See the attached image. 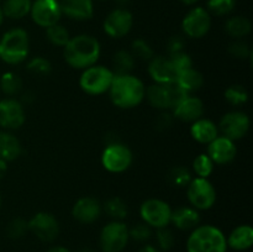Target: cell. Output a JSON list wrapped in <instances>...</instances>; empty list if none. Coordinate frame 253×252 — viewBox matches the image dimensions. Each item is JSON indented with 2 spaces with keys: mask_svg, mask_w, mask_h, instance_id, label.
Returning a JSON list of instances; mask_svg holds the SVG:
<instances>
[{
  "mask_svg": "<svg viewBox=\"0 0 253 252\" xmlns=\"http://www.w3.org/2000/svg\"><path fill=\"white\" fill-rule=\"evenodd\" d=\"M184 46H185V41L182 36H179V35L172 36L167 42L168 56L184 51Z\"/></svg>",
  "mask_w": 253,
  "mask_h": 252,
  "instance_id": "obj_45",
  "label": "cell"
},
{
  "mask_svg": "<svg viewBox=\"0 0 253 252\" xmlns=\"http://www.w3.org/2000/svg\"><path fill=\"white\" fill-rule=\"evenodd\" d=\"M31 0H5L1 9L5 17L12 20H20L30 14Z\"/></svg>",
  "mask_w": 253,
  "mask_h": 252,
  "instance_id": "obj_27",
  "label": "cell"
},
{
  "mask_svg": "<svg viewBox=\"0 0 253 252\" xmlns=\"http://www.w3.org/2000/svg\"><path fill=\"white\" fill-rule=\"evenodd\" d=\"M168 182L170 185L175 188H187V185L189 184L190 180H192V173L189 172V169L182 166H177V167L172 168L168 173Z\"/></svg>",
  "mask_w": 253,
  "mask_h": 252,
  "instance_id": "obj_35",
  "label": "cell"
},
{
  "mask_svg": "<svg viewBox=\"0 0 253 252\" xmlns=\"http://www.w3.org/2000/svg\"><path fill=\"white\" fill-rule=\"evenodd\" d=\"M138 252H160V250L156 246H152V245H145V246L138 250Z\"/></svg>",
  "mask_w": 253,
  "mask_h": 252,
  "instance_id": "obj_48",
  "label": "cell"
},
{
  "mask_svg": "<svg viewBox=\"0 0 253 252\" xmlns=\"http://www.w3.org/2000/svg\"><path fill=\"white\" fill-rule=\"evenodd\" d=\"M30 52L29 34L15 27L5 32L0 39V59L10 66H16L27 59Z\"/></svg>",
  "mask_w": 253,
  "mask_h": 252,
  "instance_id": "obj_4",
  "label": "cell"
},
{
  "mask_svg": "<svg viewBox=\"0 0 253 252\" xmlns=\"http://www.w3.org/2000/svg\"><path fill=\"white\" fill-rule=\"evenodd\" d=\"M168 57H169L170 62H172V64L174 66L177 73L194 67L193 66L192 57H190V54H188L185 51L178 52V53H175V54H170V56H168Z\"/></svg>",
  "mask_w": 253,
  "mask_h": 252,
  "instance_id": "obj_43",
  "label": "cell"
},
{
  "mask_svg": "<svg viewBox=\"0 0 253 252\" xmlns=\"http://www.w3.org/2000/svg\"><path fill=\"white\" fill-rule=\"evenodd\" d=\"M4 12H2V9L1 6H0V26H1V24L4 22Z\"/></svg>",
  "mask_w": 253,
  "mask_h": 252,
  "instance_id": "obj_53",
  "label": "cell"
},
{
  "mask_svg": "<svg viewBox=\"0 0 253 252\" xmlns=\"http://www.w3.org/2000/svg\"><path fill=\"white\" fill-rule=\"evenodd\" d=\"M115 73L113 69L100 64H94L82 71L79 77V86L89 95H101L108 93Z\"/></svg>",
  "mask_w": 253,
  "mask_h": 252,
  "instance_id": "obj_6",
  "label": "cell"
},
{
  "mask_svg": "<svg viewBox=\"0 0 253 252\" xmlns=\"http://www.w3.org/2000/svg\"><path fill=\"white\" fill-rule=\"evenodd\" d=\"M199 210L193 207H180L172 210L170 224L174 225L178 230L182 231H192L193 229L200 225Z\"/></svg>",
  "mask_w": 253,
  "mask_h": 252,
  "instance_id": "obj_22",
  "label": "cell"
},
{
  "mask_svg": "<svg viewBox=\"0 0 253 252\" xmlns=\"http://www.w3.org/2000/svg\"><path fill=\"white\" fill-rule=\"evenodd\" d=\"M172 210L170 205L165 200L151 198L141 204L140 216L142 221L152 229H161L170 224Z\"/></svg>",
  "mask_w": 253,
  "mask_h": 252,
  "instance_id": "obj_9",
  "label": "cell"
},
{
  "mask_svg": "<svg viewBox=\"0 0 253 252\" xmlns=\"http://www.w3.org/2000/svg\"><path fill=\"white\" fill-rule=\"evenodd\" d=\"M252 25L247 17L245 16H232L225 24V31L232 39L240 40L247 36L251 32Z\"/></svg>",
  "mask_w": 253,
  "mask_h": 252,
  "instance_id": "obj_28",
  "label": "cell"
},
{
  "mask_svg": "<svg viewBox=\"0 0 253 252\" xmlns=\"http://www.w3.org/2000/svg\"><path fill=\"white\" fill-rule=\"evenodd\" d=\"M226 236L214 225H198L187 240V252H227Z\"/></svg>",
  "mask_w": 253,
  "mask_h": 252,
  "instance_id": "obj_3",
  "label": "cell"
},
{
  "mask_svg": "<svg viewBox=\"0 0 253 252\" xmlns=\"http://www.w3.org/2000/svg\"><path fill=\"white\" fill-rule=\"evenodd\" d=\"M62 15L77 21H85L93 17V0H61L59 1Z\"/></svg>",
  "mask_w": 253,
  "mask_h": 252,
  "instance_id": "obj_21",
  "label": "cell"
},
{
  "mask_svg": "<svg viewBox=\"0 0 253 252\" xmlns=\"http://www.w3.org/2000/svg\"><path fill=\"white\" fill-rule=\"evenodd\" d=\"M227 247L235 251H246L253 245V229L251 225H239L235 227L229 236H226Z\"/></svg>",
  "mask_w": 253,
  "mask_h": 252,
  "instance_id": "obj_24",
  "label": "cell"
},
{
  "mask_svg": "<svg viewBox=\"0 0 253 252\" xmlns=\"http://www.w3.org/2000/svg\"><path fill=\"white\" fill-rule=\"evenodd\" d=\"M219 135L217 125L209 119L200 118L190 125V136L202 145H209Z\"/></svg>",
  "mask_w": 253,
  "mask_h": 252,
  "instance_id": "obj_23",
  "label": "cell"
},
{
  "mask_svg": "<svg viewBox=\"0 0 253 252\" xmlns=\"http://www.w3.org/2000/svg\"><path fill=\"white\" fill-rule=\"evenodd\" d=\"M214 162L207 153H200L193 161V170L195 177L209 178L214 170Z\"/></svg>",
  "mask_w": 253,
  "mask_h": 252,
  "instance_id": "obj_34",
  "label": "cell"
},
{
  "mask_svg": "<svg viewBox=\"0 0 253 252\" xmlns=\"http://www.w3.org/2000/svg\"><path fill=\"white\" fill-rule=\"evenodd\" d=\"M147 71L151 79L157 84L174 83L178 74L168 56L153 57L151 61H148Z\"/></svg>",
  "mask_w": 253,
  "mask_h": 252,
  "instance_id": "obj_18",
  "label": "cell"
},
{
  "mask_svg": "<svg viewBox=\"0 0 253 252\" xmlns=\"http://www.w3.org/2000/svg\"><path fill=\"white\" fill-rule=\"evenodd\" d=\"M133 25V17L125 7H118L109 12L104 20V31L111 39H121L131 31Z\"/></svg>",
  "mask_w": 253,
  "mask_h": 252,
  "instance_id": "obj_15",
  "label": "cell"
},
{
  "mask_svg": "<svg viewBox=\"0 0 253 252\" xmlns=\"http://www.w3.org/2000/svg\"><path fill=\"white\" fill-rule=\"evenodd\" d=\"M76 252H95L93 249H90V247H82V249L77 250Z\"/></svg>",
  "mask_w": 253,
  "mask_h": 252,
  "instance_id": "obj_51",
  "label": "cell"
},
{
  "mask_svg": "<svg viewBox=\"0 0 253 252\" xmlns=\"http://www.w3.org/2000/svg\"><path fill=\"white\" fill-rule=\"evenodd\" d=\"M101 207H103V210L105 211V214L110 219L115 220V221H123L127 216V205L119 197L109 198Z\"/></svg>",
  "mask_w": 253,
  "mask_h": 252,
  "instance_id": "obj_31",
  "label": "cell"
},
{
  "mask_svg": "<svg viewBox=\"0 0 253 252\" xmlns=\"http://www.w3.org/2000/svg\"><path fill=\"white\" fill-rule=\"evenodd\" d=\"M111 103L120 109H132L145 100L146 86L138 77L128 74H116L109 89Z\"/></svg>",
  "mask_w": 253,
  "mask_h": 252,
  "instance_id": "obj_2",
  "label": "cell"
},
{
  "mask_svg": "<svg viewBox=\"0 0 253 252\" xmlns=\"http://www.w3.org/2000/svg\"><path fill=\"white\" fill-rule=\"evenodd\" d=\"M136 58L130 51L120 49L113 57V72L116 74H128L135 68Z\"/></svg>",
  "mask_w": 253,
  "mask_h": 252,
  "instance_id": "obj_29",
  "label": "cell"
},
{
  "mask_svg": "<svg viewBox=\"0 0 253 252\" xmlns=\"http://www.w3.org/2000/svg\"><path fill=\"white\" fill-rule=\"evenodd\" d=\"M187 198L197 210H209L216 203V189L209 178H192L187 185Z\"/></svg>",
  "mask_w": 253,
  "mask_h": 252,
  "instance_id": "obj_7",
  "label": "cell"
},
{
  "mask_svg": "<svg viewBox=\"0 0 253 252\" xmlns=\"http://www.w3.org/2000/svg\"><path fill=\"white\" fill-rule=\"evenodd\" d=\"M46 37L53 46L57 47H64L68 43L69 40H71V35H69L68 30L63 25L59 24V22L47 27Z\"/></svg>",
  "mask_w": 253,
  "mask_h": 252,
  "instance_id": "obj_32",
  "label": "cell"
},
{
  "mask_svg": "<svg viewBox=\"0 0 253 252\" xmlns=\"http://www.w3.org/2000/svg\"><path fill=\"white\" fill-rule=\"evenodd\" d=\"M130 52L133 54L136 59H141V61L148 62L155 57V52H153L152 47L143 39L133 40L132 43H131Z\"/></svg>",
  "mask_w": 253,
  "mask_h": 252,
  "instance_id": "obj_37",
  "label": "cell"
},
{
  "mask_svg": "<svg viewBox=\"0 0 253 252\" xmlns=\"http://www.w3.org/2000/svg\"><path fill=\"white\" fill-rule=\"evenodd\" d=\"M27 231H29V224H27L26 220L21 219V217L12 219L6 226L7 236L14 240L21 239Z\"/></svg>",
  "mask_w": 253,
  "mask_h": 252,
  "instance_id": "obj_40",
  "label": "cell"
},
{
  "mask_svg": "<svg viewBox=\"0 0 253 252\" xmlns=\"http://www.w3.org/2000/svg\"><path fill=\"white\" fill-rule=\"evenodd\" d=\"M26 69L30 74L37 77H46L52 72V64L47 58L41 56L34 57L26 63Z\"/></svg>",
  "mask_w": 253,
  "mask_h": 252,
  "instance_id": "obj_36",
  "label": "cell"
},
{
  "mask_svg": "<svg viewBox=\"0 0 253 252\" xmlns=\"http://www.w3.org/2000/svg\"><path fill=\"white\" fill-rule=\"evenodd\" d=\"M207 155L211 158L214 165H229L237 155L235 141L219 135L208 145Z\"/></svg>",
  "mask_w": 253,
  "mask_h": 252,
  "instance_id": "obj_17",
  "label": "cell"
},
{
  "mask_svg": "<svg viewBox=\"0 0 253 252\" xmlns=\"http://www.w3.org/2000/svg\"><path fill=\"white\" fill-rule=\"evenodd\" d=\"M22 152L19 138L9 131H0V158L5 162H11L20 157Z\"/></svg>",
  "mask_w": 253,
  "mask_h": 252,
  "instance_id": "obj_25",
  "label": "cell"
},
{
  "mask_svg": "<svg viewBox=\"0 0 253 252\" xmlns=\"http://www.w3.org/2000/svg\"><path fill=\"white\" fill-rule=\"evenodd\" d=\"M180 1L185 5H193V4H195V2L199 1V0H180Z\"/></svg>",
  "mask_w": 253,
  "mask_h": 252,
  "instance_id": "obj_52",
  "label": "cell"
},
{
  "mask_svg": "<svg viewBox=\"0 0 253 252\" xmlns=\"http://www.w3.org/2000/svg\"><path fill=\"white\" fill-rule=\"evenodd\" d=\"M22 90V79L20 78L19 74L15 72L7 71L1 74L0 77V91L6 94L9 98L20 94Z\"/></svg>",
  "mask_w": 253,
  "mask_h": 252,
  "instance_id": "obj_30",
  "label": "cell"
},
{
  "mask_svg": "<svg viewBox=\"0 0 253 252\" xmlns=\"http://www.w3.org/2000/svg\"><path fill=\"white\" fill-rule=\"evenodd\" d=\"M0 207H1V197H0Z\"/></svg>",
  "mask_w": 253,
  "mask_h": 252,
  "instance_id": "obj_54",
  "label": "cell"
},
{
  "mask_svg": "<svg viewBox=\"0 0 253 252\" xmlns=\"http://www.w3.org/2000/svg\"><path fill=\"white\" fill-rule=\"evenodd\" d=\"M27 224L29 231L43 242L54 241L59 234L58 220L49 212H37L27 221Z\"/></svg>",
  "mask_w": 253,
  "mask_h": 252,
  "instance_id": "obj_14",
  "label": "cell"
},
{
  "mask_svg": "<svg viewBox=\"0 0 253 252\" xmlns=\"http://www.w3.org/2000/svg\"><path fill=\"white\" fill-rule=\"evenodd\" d=\"M132 151L120 142H111L101 153V165L110 173H123L132 165Z\"/></svg>",
  "mask_w": 253,
  "mask_h": 252,
  "instance_id": "obj_10",
  "label": "cell"
},
{
  "mask_svg": "<svg viewBox=\"0 0 253 252\" xmlns=\"http://www.w3.org/2000/svg\"><path fill=\"white\" fill-rule=\"evenodd\" d=\"M46 252H71V251L63 246H53V247H51L49 250H47Z\"/></svg>",
  "mask_w": 253,
  "mask_h": 252,
  "instance_id": "obj_49",
  "label": "cell"
},
{
  "mask_svg": "<svg viewBox=\"0 0 253 252\" xmlns=\"http://www.w3.org/2000/svg\"><path fill=\"white\" fill-rule=\"evenodd\" d=\"M34 100H35V94L32 93V91L27 90V91H25L24 94H22V98H21L22 105H24V103L30 104V103H32Z\"/></svg>",
  "mask_w": 253,
  "mask_h": 252,
  "instance_id": "obj_46",
  "label": "cell"
},
{
  "mask_svg": "<svg viewBox=\"0 0 253 252\" xmlns=\"http://www.w3.org/2000/svg\"><path fill=\"white\" fill-rule=\"evenodd\" d=\"M26 120L25 108L21 101L15 98L0 100V126L9 130H17Z\"/></svg>",
  "mask_w": 253,
  "mask_h": 252,
  "instance_id": "obj_16",
  "label": "cell"
},
{
  "mask_svg": "<svg viewBox=\"0 0 253 252\" xmlns=\"http://www.w3.org/2000/svg\"><path fill=\"white\" fill-rule=\"evenodd\" d=\"M101 46L98 39L88 34L71 37L63 47L64 61L74 69H83L94 66L99 61Z\"/></svg>",
  "mask_w": 253,
  "mask_h": 252,
  "instance_id": "obj_1",
  "label": "cell"
},
{
  "mask_svg": "<svg viewBox=\"0 0 253 252\" xmlns=\"http://www.w3.org/2000/svg\"><path fill=\"white\" fill-rule=\"evenodd\" d=\"M152 227L148 226L143 221L133 225L132 227H128V236L137 242L148 241L152 237Z\"/></svg>",
  "mask_w": 253,
  "mask_h": 252,
  "instance_id": "obj_41",
  "label": "cell"
},
{
  "mask_svg": "<svg viewBox=\"0 0 253 252\" xmlns=\"http://www.w3.org/2000/svg\"><path fill=\"white\" fill-rule=\"evenodd\" d=\"M224 96L227 103L232 106H242L249 101V93H247L246 88L241 84L230 85L225 90Z\"/></svg>",
  "mask_w": 253,
  "mask_h": 252,
  "instance_id": "obj_33",
  "label": "cell"
},
{
  "mask_svg": "<svg viewBox=\"0 0 253 252\" xmlns=\"http://www.w3.org/2000/svg\"><path fill=\"white\" fill-rule=\"evenodd\" d=\"M251 120L249 115L244 111L232 110L225 114L220 120L217 128L221 136L230 138L232 141H237L244 138L250 131Z\"/></svg>",
  "mask_w": 253,
  "mask_h": 252,
  "instance_id": "obj_11",
  "label": "cell"
},
{
  "mask_svg": "<svg viewBox=\"0 0 253 252\" xmlns=\"http://www.w3.org/2000/svg\"><path fill=\"white\" fill-rule=\"evenodd\" d=\"M229 53L232 57L239 59H251L252 49L249 43L241 40H236L235 42L229 44Z\"/></svg>",
  "mask_w": 253,
  "mask_h": 252,
  "instance_id": "obj_42",
  "label": "cell"
},
{
  "mask_svg": "<svg viewBox=\"0 0 253 252\" xmlns=\"http://www.w3.org/2000/svg\"><path fill=\"white\" fill-rule=\"evenodd\" d=\"M130 1H131V0H115V2H116V4H118L120 7H125L126 5L130 4Z\"/></svg>",
  "mask_w": 253,
  "mask_h": 252,
  "instance_id": "obj_50",
  "label": "cell"
},
{
  "mask_svg": "<svg viewBox=\"0 0 253 252\" xmlns=\"http://www.w3.org/2000/svg\"><path fill=\"white\" fill-rule=\"evenodd\" d=\"M6 172H7V162H5L4 160L0 158V179H2V178L5 177Z\"/></svg>",
  "mask_w": 253,
  "mask_h": 252,
  "instance_id": "obj_47",
  "label": "cell"
},
{
  "mask_svg": "<svg viewBox=\"0 0 253 252\" xmlns=\"http://www.w3.org/2000/svg\"><path fill=\"white\" fill-rule=\"evenodd\" d=\"M156 242H157V249L160 251H169L175 244L174 234L170 229L167 227H161L156 229Z\"/></svg>",
  "mask_w": 253,
  "mask_h": 252,
  "instance_id": "obj_38",
  "label": "cell"
},
{
  "mask_svg": "<svg viewBox=\"0 0 253 252\" xmlns=\"http://www.w3.org/2000/svg\"><path fill=\"white\" fill-rule=\"evenodd\" d=\"M174 116L172 113H168V111H161L160 115L156 119V128L160 131H166L168 128L172 127L173 121H174Z\"/></svg>",
  "mask_w": 253,
  "mask_h": 252,
  "instance_id": "obj_44",
  "label": "cell"
},
{
  "mask_svg": "<svg viewBox=\"0 0 253 252\" xmlns=\"http://www.w3.org/2000/svg\"><path fill=\"white\" fill-rule=\"evenodd\" d=\"M103 207L93 197L79 198L72 208V215L81 224H91L100 217Z\"/></svg>",
  "mask_w": 253,
  "mask_h": 252,
  "instance_id": "obj_19",
  "label": "cell"
},
{
  "mask_svg": "<svg viewBox=\"0 0 253 252\" xmlns=\"http://www.w3.org/2000/svg\"><path fill=\"white\" fill-rule=\"evenodd\" d=\"M30 15L35 24L43 29L58 24L62 16L59 1L58 0H35L31 4Z\"/></svg>",
  "mask_w": 253,
  "mask_h": 252,
  "instance_id": "obj_13",
  "label": "cell"
},
{
  "mask_svg": "<svg viewBox=\"0 0 253 252\" xmlns=\"http://www.w3.org/2000/svg\"><path fill=\"white\" fill-rule=\"evenodd\" d=\"M189 94L185 93L177 83L157 84L153 83L146 88L145 99H147L151 106L161 111L172 110L182 99Z\"/></svg>",
  "mask_w": 253,
  "mask_h": 252,
  "instance_id": "obj_5",
  "label": "cell"
},
{
  "mask_svg": "<svg viewBox=\"0 0 253 252\" xmlns=\"http://www.w3.org/2000/svg\"><path fill=\"white\" fill-rule=\"evenodd\" d=\"M207 6L210 15L224 16L235 9V0H208Z\"/></svg>",
  "mask_w": 253,
  "mask_h": 252,
  "instance_id": "obj_39",
  "label": "cell"
},
{
  "mask_svg": "<svg viewBox=\"0 0 253 252\" xmlns=\"http://www.w3.org/2000/svg\"><path fill=\"white\" fill-rule=\"evenodd\" d=\"M174 119L185 123H194L198 119L203 118L204 114V103L200 98L194 95H187L172 109Z\"/></svg>",
  "mask_w": 253,
  "mask_h": 252,
  "instance_id": "obj_20",
  "label": "cell"
},
{
  "mask_svg": "<svg viewBox=\"0 0 253 252\" xmlns=\"http://www.w3.org/2000/svg\"><path fill=\"white\" fill-rule=\"evenodd\" d=\"M130 241L128 226L124 221H110L101 229L99 246L103 252H121Z\"/></svg>",
  "mask_w": 253,
  "mask_h": 252,
  "instance_id": "obj_8",
  "label": "cell"
},
{
  "mask_svg": "<svg viewBox=\"0 0 253 252\" xmlns=\"http://www.w3.org/2000/svg\"><path fill=\"white\" fill-rule=\"evenodd\" d=\"M211 27V15L202 6L194 7L184 16L182 29L185 36L190 39H202Z\"/></svg>",
  "mask_w": 253,
  "mask_h": 252,
  "instance_id": "obj_12",
  "label": "cell"
},
{
  "mask_svg": "<svg viewBox=\"0 0 253 252\" xmlns=\"http://www.w3.org/2000/svg\"><path fill=\"white\" fill-rule=\"evenodd\" d=\"M175 83L180 86V89L185 91L187 94H192L194 91H198L199 89H202V86L204 85V76L200 73L198 69H195L194 67L192 68H188L185 71L179 72L177 74V79H175Z\"/></svg>",
  "mask_w": 253,
  "mask_h": 252,
  "instance_id": "obj_26",
  "label": "cell"
}]
</instances>
